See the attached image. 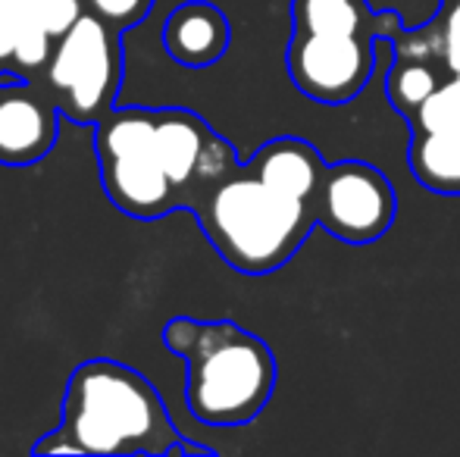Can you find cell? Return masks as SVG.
Here are the masks:
<instances>
[{
  "mask_svg": "<svg viewBox=\"0 0 460 457\" xmlns=\"http://www.w3.org/2000/svg\"><path fill=\"white\" fill-rule=\"evenodd\" d=\"M182 439L160 391L116 360H88L73 370L63 420L35 454H170Z\"/></svg>",
  "mask_w": 460,
  "mask_h": 457,
  "instance_id": "6da1fadb",
  "label": "cell"
},
{
  "mask_svg": "<svg viewBox=\"0 0 460 457\" xmlns=\"http://www.w3.org/2000/svg\"><path fill=\"white\" fill-rule=\"evenodd\" d=\"M207 242L232 269L267 276L301 250L316 226L310 204L282 195L238 163L204 191L191 210Z\"/></svg>",
  "mask_w": 460,
  "mask_h": 457,
  "instance_id": "7a4b0ae2",
  "label": "cell"
},
{
  "mask_svg": "<svg viewBox=\"0 0 460 457\" xmlns=\"http://www.w3.org/2000/svg\"><path fill=\"white\" fill-rule=\"evenodd\" d=\"M185 357V404L207 426H244L276 389V357L263 338L232 320H200Z\"/></svg>",
  "mask_w": 460,
  "mask_h": 457,
  "instance_id": "3957f363",
  "label": "cell"
},
{
  "mask_svg": "<svg viewBox=\"0 0 460 457\" xmlns=\"http://www.w3.org/2000/svg\"><path fill=\"white\" fill-rule=\"evenodd\" d=\"M94 151L103 191L119 214L164 220L179 210L157 147L154 107H113L94 126Z\"/></svg>",
  "mask_w": 460,
  "mask_h": 457,
  "instance_id": "277c9868",
  "label": "cell"
},
{
  "mask_svg": "<svg viewBox=\"0 0 460 457\" xmlns=\"http://www.w3.org/2000/svg\"><path fill=\"white\" fill-rule=\"evenodd\" d=\"M38 82L69 122L97 126L113 110L122 85V31L85 10L54 41Z\"/></svg>",
  "mask_w": 460,
  "mask_h": 457,
  "instance_id": "5b68a950",
  "label": "cell"
},
{
  "mask_svg": "<svg viewBox=\"0 0 460 457\" xmlns=\"http://www.w3.org/2000/svg\"><path fill=\"white\" fill-rule=\"evenodd\" d=\"M316 226L345 244H373L394 226L398 195L388 176L364 160L329 163L314 201Z\"/></svg>",
  "mask_w": 460,
  "mask_h": 457,
  "instance_id": "8992f818",
  "label": "cell"
},
{
  "mask_svg": "<svg viewBox=\"0 0 460 457\" xmlns=\"http://www.w3.org/2000/svg\"><path fill=\"white\" fill-rule=\"evenodd\" d=\"M385 38L295 31L285 66L301 94L316 104H348L369 85Z\"/></svg>",
  "mask_w": 460,
  "mask_h": 457,
  "instance_id": "52a82bcc",
  "label": "cell"
},
{
  "mask_svg": "<svg viewBox=\"0 0 460 457\" xmlns=\"http://www.w3.org/2000/svg\"><path fill=\"white\" fill-rule=\"evenodd\" d=\"M60 116L41 82L0 85V166L41 163L57 145Z\"/></svg>",
  "mask_w": 460,
  "mask_h": 457,
  "instance_id": "ba28073f",
  "label": "cell"
},
{
  "mask_svg": "<svg viewBox=\"0 0 460 457\" xmlns=\"http://www.w3.org/2000/svg\"><path fill=\"white\" fill-rule=\"evenodd\" d=\"M392 48L394 54L385 79V98L404 119H411L420 110V104L455 75L438 57L436 38L426 22L417 29H404L392 41Z\"/></svg>",
  "mask_w": 460,
  "mask_h": 457,
  "instance_id": "9c48e42d",
  "label": "cell"
},
{
  "mask_svg": "<svg viewBox=\"0 0 460 457\" xmlns=\"http://www.w3.org/2000/svg\"><path fill=\"white\" fill-rule=\"evenodd\" d=\"M232 29L226 13L210 0H185L164 22V48L179 66L207 69L229 50Z\"/></svg>",
  "mask_w": 460,
  "mask_h": 457,
  "instance_id": "30bf717a",
  "label": "cell"
},
{
  "mask_svg": "<svg viewBox=\"0 0 460 457\" xmlns=\"http://www.w3.org/2000/svg\"><path fill=\"white\" fill-rule=\"evenodd\" d=\"M248 170L267 185L279 189L282 195L314 207L329 163L310 141L282 135V138H273L263 147H257L254 157L248 160Z\"/></svg>",
  "mask_w": 460,
  "mask_h": 457,
  "instance_id": "8fae6325",
  "label": "cell"
},
{
  "mask_svg": "<svg viewBox=\"0 0 460 457\" xmlns=\"http://www.w3.org/2000/svg\"><path fill=\"white\" fill-rule=\"evenodd\" d=\"M295 31H326V35H364L394 38L404 31V22L394 10L376 13L369 0H291Z\"/></svg>",
  "mask_w": 460,
  "mask_h": 457,
  "instance_id": "7c38bea8",
  "label": "cell"
},
{
  "mask_svg": "<svg viewBox=\"0 0 460 457\" xmlns=\"http://www.w3.org/2000/svg\"><path fill=\"white\" fill-rule=\"evenodd\" d=\"M54 41L25 0H0V73L38 82Z\"/></svg>",
  "mask_w": 460,
  "mask_h": 457,
  "instance_id": "4fadbf2b",
  "label": "cell"
},
{
  "mask_svg": "<svg viewBox=\"0 0 460 457\" xmlns=\"http://www.w3.org/2000/svg\"><path fill=\"white\" fill-rule=\"evenodd\" d=\"M407 163L423 189L436 195H460V126L411 132Z\"/></svg>",
  "mask_w": 460,
  "mask_h": 457,
  "instance_id": "5bb4252c",
  "label": "cell"
},
{
  "mask_svg": "<svg viewBox=\"0 0 460 457\" xmlns=\"http://www.w3.org/2000/svg\"><path fill=\"white\" fill-rule=\"evenodd\" d=\"M407 126H411V132H436V128L460 126V82L448 79L442 88H436L420 104V110L407 119Z\"/></svg>",
  "mask_w": 460,
  "mask_h": 457,
  "instance_id": "9a60e30c",
  "label": "cell"
},
{
  "mask_svg": "<svg viewBox=\"0 0 460 457\" xmlns=\"http://www.w3.org/2000/svg\"><path fill=\"white\" fill-rule=\"evenodd\" d=\"M429 31L436 38V50L451 75L460 73V4H442L438 16H432Z\"/></svg>",
  "mask_w": 460,
  "mask_h": 457,
  "instance_id": "2e32d148",
  "label": "cell"
},
{
  "mask_svg": "<svg viewBox=\"0 0 460 457\" xmlns=\"http://www.w3.org/2000/svg\"><path fill=\"white\" fill-rule=\"evenodd\" d=\"M85 10L113 29L126 31L154 10V0H85Z\"/></svg>",
  "mask_w": 460,
  "mask_h": 457,
  "instance_id": "e0dca14e",
  "label": "cell"
},
{
  "mask_svg": "<svg viewBox=\"0 0 460 457\" xmlns=\"http://www.w3.org/2000/svg\"><path fill=\"white\" fill-rule=\"evenodd\" d=\"M25 4L54 38H60L85 13V0H25Z\"/></svg>",
  "mask_w": 460,
  "mask_h": 457,
  "instance_id": "ac0fdd59",
  "label": "cell"
},
{
  "mask_svg": "<svg viewBox=\"0 0 460 457\" xmlns=\"http://www.w3.org/2000/svg\"><path fill=\"white\" fill-rule=\"evenodd\" d=\"M170 454H213V448H207V445H191V442L179 439L176 445H172V452H170Z\"/></svg>",
  "mask_w": 460,
  "mask_h": 457,
  "instance_id": "d6986e66",
  "label": "cell"
},
{
  "mask_svg": "<svg viewBox=\"0 0 460 457\" xmlns=\"http://www.w3.org/2000/svg\"><path fill=\"white\" fill-rule=\"evenodd\" d=\"M442 4H460V0H442Z\"/></svg>",
  "mask_w": 460,
  "mask_h": 457,
  "instance_id": "ffe728a7",
  "label": "cell"
},
{
  "mask_svg": "<svg viewBox=\"0 0 460 457\" xmlns=\"http://www.w3.org/2000/svg\"><path fill=\"white\" fill-rule=\"evenodd\" d=\"M455 79H457V82H460V73H457V75H455Z\"/></svg>",
  "mask_w": 460,
  "mask_h": 457,
  "instance_id": "44dd1931",
  "label": "cell"
}]
</instances>
